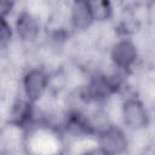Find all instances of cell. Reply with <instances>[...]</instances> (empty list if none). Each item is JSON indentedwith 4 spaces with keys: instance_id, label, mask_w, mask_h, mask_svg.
I'll return each mask as SVG.
<instances>
[{
    "instance_id": "obj_5",
    "label": "cell",
    "mask_w": 155,
    "mask_h": 155,
    "mask_svg": "<svg viewBox=\"0 0 155 155\" xmlns=\"http://www.w3.org/2000/svg\"><path fill=\"white\" fill-rule=\"evenodd\" d=\"M92 12L88 2L79 1L75 2L73 8H71V22L73 25L78 29H84L86 28L91 21H92Z\"/></svg>"
},
{
    "instance_id": "obj_3",
    "label": "cell",
    "mask_w": 155,
    "mask_h": 155,
    "mask_svg": "<svg viewBox=\"0 0 155 155\" xmlns=\"http://www.w3.org/2000/svg\"><path fill=\"white\" fill-rule=\"evenodd\" d=\"M47 84V78L44 71L39 69L30 70L24 79L25 93L30 99H36L41 96Z\"/></svg>"
},
{
    "instance_id": "obj_9",
    "label": "cell",
    "mask_w": 155,
    "mask_h": 155,
    "mask_svg": "<svg viewBox=\"0 0 155 155\" xmlns=\"http://www.w3.org/2000/svg\"><path fill=\"white\" fill-rule=\"evenodd\" d=\"M88 155H107V154L102 150V151H93V153H91V154H88Z\"/></svg>"
},
{
    "instance_id": "obj_4",
    "label": "cell",
    "mask_w": 155,
    "mask_h": 155,
    "mask_svg": "<svg viewBox=\"0 0 155 155\" xmlns=\"http://www.w3.org/2000/svg\"><path fill=\"white\" fill-rule=\"evenodd\" d=\"M113 59L120 67H128L131 63L134 62L137 51L132 42L130 41H120L115 45L113 50Z\"/></svg>"
},
{
    "instance_id": "obj_1",
    "label": "cell",
    "mask_w": 155,
    "mask_h": 155,
    "mask_svg": "<svg viewBox=\"0 0 155 155\" xmlns=\"http://www.w3.org/2000/svg\"><path fill=\"white\" fill-rule=\"evenodd\" d=\"M101 145L107 155H117L125 150L127 142L119 128H108L101 138Z\"/></svg>"
},
{
    "instance_id": "obj_8",
    "label": "cell",
    "mask_w": 155,
    "mask_h": 155,
    "mask_svg": "<svg viewBox=\"0 0 155 155\" xmlns=\"http://www.w3.org/2000/svg\"><path fill=\"white\" fill-rule=\"evenodd\" d=\"M10 29H8V25L6 24V22L2 21V24H1V42L2 45L6 44V41L10 39Z\"/></svg>"
},
{
    "instance_id": "obj_6",
    "label": "cell",
    "mask_w": 155,
    "mask_h": 155,
    "mask_svg": "<svg viewBox=\"0 0 155 155\" xmlns=\"http://www.w3.org/2000/svg\"><path fill=\"white\" fill-rule=\"evenodd\" d=\"M38 29H39L38 28V22L31 15L24 12L18 17L17 30H18V34L23 39H25V40L34 39L38 34Z\"/></svg>"
},
{
    "instance_id": "obj_2",
    "label": "cell",
    "mask_w": 155,
    "mask_h": 155,
    "mask_svg": "<svg viewBox=\"0 0 155 155\" xmlns=\"http://www.w3.org/2000/svg\"><path fill=\"white\" fill-rule=\"evenodd\" d=\"M125 122L132 128H140L147 122V114L143 105L134 99H130L124 104L122 109Z\"/></svg>"
},
{
    "instance_id": "obj_7",
    "label": "cell",
    "mask_w": 155,
    "mask_h": 155,
    "mask_svg": "<svg viewBox=\"0 0 155 155\" xmlns=\"http://www.w3.org/2000/svg\"><path fill=\"white\" fill-rule=\"evenodd\" d=\"M91 7V12H92V17L96 19H105L107 17H109L110 15V6L109 2L105 1H96V2H91L90 4Z\"/></svg>"
}]
</instances>
